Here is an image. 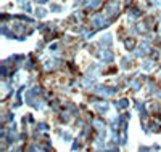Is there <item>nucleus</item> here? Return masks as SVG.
<instances>
[{
    "label": "nucleus",
    "mask_w": 161,
    "mask_h": 152,
    "mask_svg": "<svg viewBox=\"0 0 161 152\" xmlns=\"http://www.w3.org/2000/svg\"><path fill=\"white\" fill-rule=\"evenodd\" d=\"M127 106H129L127 99H123V101H119V103L116 104V107H118V109H124V107H127Z\"/></svg>",
    "instance_id": "obj_1"
},
{
    "label": "nucleus",
    "mask_w": 161,
    "mask_h": 152,
    "mask_svg": "<svg viewBox=\"0 0 161 152\" xmlns=\"http://www.w3.org/2000/svg\"><path fill=\"white\" fill-rule=\"evenodd\" d=\"M126 47H127V48H132V47H134V42H132V40H127V42H126Z\"/></svg>",
    "instance_id": "obj_2"
},
{
    "label": "nucleus",
    "mask_w": 161,
    "mask_h": 152,
    "mask_svg": "<svg viewBox=\"0 0 161 152\" xmlns=\"http://www.w3.org/2000/svg\"><path fill=\"white\" fill-rule=\"evenodd\" d=\"M140 152H150V149H145L143 147V149H140Z\"/></svg>",
    "instance_id": "obj_3"
}]
</instances>
